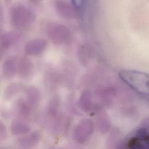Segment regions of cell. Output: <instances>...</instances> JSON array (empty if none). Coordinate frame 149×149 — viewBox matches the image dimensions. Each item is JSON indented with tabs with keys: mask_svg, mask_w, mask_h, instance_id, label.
<instances>
[{
	"mask_svg": "<svg viewBox=\"0 0 149 149\" xmlns=\"http://www.w3.org/2000/svg\"><path fill=\"white\" fill-rule=\"evenodd\" d=\"M119 76L133 91L149 100V74L138 70H120Z\"/></svg>",
	"mask_w": 149,
	"mask_h": 149,
	"instance_id": "cell-1",
	"label": "cell"
},
{
	"mask_svg": "<svg viewBox=\"0 0 149 149\" xmlns=\"http://www.w3.org/2000/svg\"><path fill=\"white\" fill-rule=\"evenodd\" d=\"M9 17L12 24L20 29L30 27L36 20V15L33 11L20 2L13 3L10 6Z\"/></svg>",
	"mask_w": 149,
	"mask_h": 149,
	"instance_id": "cell-2",
	"label": "cell"
},
{
	"mask_svg": "<svg viewBox=\"0 0 149 149\" xmlns=\"http://www.w3.org/2000/svg\"><path fill=\"white\" fill-rule=\"evenodd\" d=\"M46 33L49 40L56 45L66 44L71 38V32L66 26L51 23L46 27Z\"/></svg>",
	"mask_w": 149,
	"mask_h": 149,
	"instance_id": "cell-3",
	"label": "cell"
},
{
	"mask_svg": "<svg viewBox=\"0 0 149 149\" xmlns=\"http://www.w3.org/2000/svg\"><path fill=\"white\" fill-rule=\"evenodd\" d=\"M125 147L133 149H149V129L140 127L126 140Z\"/></svg>",
	"mask_w": 149,
	"mask_h": 149,
	"instance_id": "cell-4",
	"label": "cell"
},
{
	"mask_svg": "<svg viewBox=\"0 0 149 149\" xmlns=\"http://www.w3.org/2000/svg\"><path fill=\"white\" fill-rule=\"evenodd\" d=\"M94 129V123L91 120L85 119L81 120L74 129V140L78 143H84L91 136Z\"/></svg>",
	"mask_w": 149,
	"mask_h": 149,
	"instance_id": "cell-5",
	"label": "cell"
},
{
	"mask_svg": "<svg viewBox=\"0 0 149 149\" xmlns=\"http://www.w3.org/2000/svg\"><path fill=\"white\" fill-rule=\"evenodd\" d=\"M34 66L32 61L27 56H21L17 61V73L23 80H29L34 74Z\"/></svg>",
	"mask_w": 149,
	"mask_h": 149,
	"instance_id": "cell-6",
	"label": "cell"
},
{
	"mask_svg": "<svg viewBox=\"0 0 149 149\" xmlns=\"http://www.w3.org/2000/svg\"><path fill=\"white\" fill-rule=\"evenodd\" d=\"M34 107L25 98H19L16 101L13 109L14 112L19 119L26 120L32 117Z\"/></svg>",
	"mask_w": 149,
	"mask_h": 149,
	"instance_id": "cell-7",
	"label": "cell"
},
{
	"mask_svg": "<svg viewBox=\"0 0 149 149\" xmlns=\"http://www.w3.org/2000/svg\"><path fill=\"white\" fill-rule=\"evenodd\" d=\"M47 47V41L41 38L28 41L24 46V52L28 55L37 56L42 53Z\"/></svg>",
	"mask_w": 149,
	"mask_h": 149,
	"instance_id": "cell-8",
	"label": "cell"
},
{
	"mask_svg": "<svg viewBox=\"0 0 149 149\" xmlns=\"http://www.w3.org/2000/svg\"><path fill=\"white\" fill-rule=\"evenodd\" d=\"M54 7L56 13L65 19L72 20L75 17V8L66 0H54Z\"/></svg>",
	"mask_w": 149,
	"mask_h": 149,
	"instance_id": "cell-9",
	"label": "cell"
},
{
	"mask_svg": "<svg viewBox=\"0 0 149 149\" xmlns=\"http://www.w3.org/2000/svg\"><path fill=\"white\" fill-rule=\"evenodd\" d=\"M17 58L15 56H10L5 59L2 68V75L5 79H10L15 76L17 73Z\"/></svg>",
	"mask_w": 149,
	"mask_h": 149,
	"instance_id": "cell-10",
	"label": "cell"
},
{
	"mask_svg": "<svg viewBox=\"0 0 149 149\" xmlns=\"http://www.w3.org/2000/svg\"><path fill=\"white\" fill-rule=\"evenodd\" d=\"M41 139V134L38 131L22 136L17 139V144L24 148H29L37 145Z\"/></svg>",
	"mask_w": 149,
	"mask_h": 149,
	"instance_id": "cell-11",
	"label": "cell"
},
{
	"mask_svg": "<svg viewBox=\"0 0 149 149\" xmlns=\"http://www.w3.org/2000/svg\"><path fill=\"white\" fill-rule=\"evenodd\" d=\"M29 125L23 119L13 120L10 126L11 133L15 136H23L29 133L30 130Z\"/></svg>",
	"mask_w": 149,
	"mask_h": 149,
	"instance_id": "cell-12",
	"label": "cell"
},
{
	"mask_svg": "<svg viewBox=\"0 0 149 149\" xmlns=\"http://www.w3.org/2000/svg\"><path fill=\"white\" fill-rule=\"evenodd\" d=\"M19 38V36L14 31L6 32L2 34L0 41L1 51H5L9 49L16 42Z\"/></svg>",
	"mask_w": 149,
	"mask_h": 149,
	"instance_id": "cell-13",
	"label": "cell"
},
{
	"mask_svg": "<svg viewBox=\"0 0 149 149\" xmlns=\"http://www.w3.org/2000/svg\"><path fill=\"white\" fill-rule=\"evenodd\" d=\"M44 80L46 87L52 90L57 87L61 80V76L55 69H49L46 71Z\"/></svg>",
	"mask_w": 149,
	"mask_h": 149,
	"instance_id": "cell-14",
	"label": "cell"
},
{
	"mask_svg": "<svg viewBox=\"0 0 149 149\" xmlns=\"http://www.w3.org/2000/svg\"><path fill=\"white\" fill-rule=\"evenodd\" d=\"M79 107L85 112H89L93 109V95L90 90L83 91L79 100Z\"/></svg>",
	"mask_w": 149,
	"mask_h": 149,
	"instance_id": "cell-15",
	"label": "cell"
},
{
	"mask_svg": "<svg viewBox=\"0 0 149 149\" xmlns=\"http://www.w3.org/2000/svg\"><path fill=\"white\" fill-rule=\"evenodd\" d=\"M23 91L25 99L35 108L41 100V93L39 90L34 86H29L24 88Z\"/></svg>",
	"mask_w": 149,
	"mask_h": 149,
	"instance_id": "cell-16",
	"label": "cell"
},
{
	"mask_svg": "<svg viewBox=\"0 0 149 149\" xmlns=\"http://www.w3.org/2000/svg\"><path fill=\"white\" fill-rule=\"evenodd\" d=\"M96 125L100 132L102 133H107L110 129V120L104 111H100L96 117Z\"/></svg>",
	"mask_w": 149,
	"mask_h": 149,
	"instance_id": "cell-17",
	"label": "cell"
},
{
	"mask_svg": "<svg viewBox=\"0 0 149 149\" xmlns=\"http://www.w3.org/2000/svg\"><path fill=\"white\" fill-rule=\"evenodd\" d=\"M24 89V87L20 83H11L4 90L3 97L5 100H10Z\"/></svg>",
	"mask_w": 149,
	"mask_h": 149,
	"instance_id": "cell-18",
	"label": "cell"
},
{
	"mask_svg": "<svg viewBox=\"0 0 149 149\" xmlns=\"http://www.w3.org/2000/svg\"><path fill=\"white\" fill-rule=\"evenodd\" d=\"M88 45H83L79 51V57L83 63L88 62L91 57V52Z\"/></svg>",
	"mask_w": 149,
	"mask_h": 149,
	"instance_id": "cell-19",
	"label": "cell"
},
{
	"mask_svg": "<svg viewBox=\"0 0 149 149\" xmlns=\"http://www.w3.org/2000/svg\"><path fill=\"white\" fill-rule=\"evenodd\" d=\"M71 2L76 10H80L84 6L85 0H71Z\"/></svg>",
	"mask_w": 149,
	"mask_h": 149,
	"instance_id": "cell-20",
	"label": "cell"
},
{
	"mask_svg": "<svg viewBox=\"0 0 149 149\" xmlns=\"http://www.w3.org/2000/svg\"><path fill=\"white\" fill-rule=\"evenodd\" d=\"M6 136V130L5 127L3 125V123H1V127H0V139L1 140H3Z\"/></svg>",
	"mask_w": 149,
	"mask_h": 149,
	"instance_id": "cell-21",
	"label": "cell"
},
{
	"mask_svg": "<svg viewBox=\"0 0 149 149\" xmlns=\"http://www.w3.org/2000/svg\"><path fill=\"white\" fill-rule=\"evenodd\" d=\"M30 1L33 3H38L41 2L42 0H30Z\"/></svg>",
	"mask_w": 149,
	"mask_h": 149,
	"instance_id": "cell-22",
	"label": "cell"
},
{
	"mask_svg": "<svg viewBox=\"0 0 149 149\" xmlns=\"http://www.w3.org/2000/svg\"><path fill=\"white\" fill-rule=\"evenodd\" d=\"M13 0H5V1L6 2H10L11 1H12Z\"/></svg>",
	"mask_w": 149,
	"mask_h": 149,
	"instance_id": "cell-23",
	"label": "cell"
}]
</instances>
